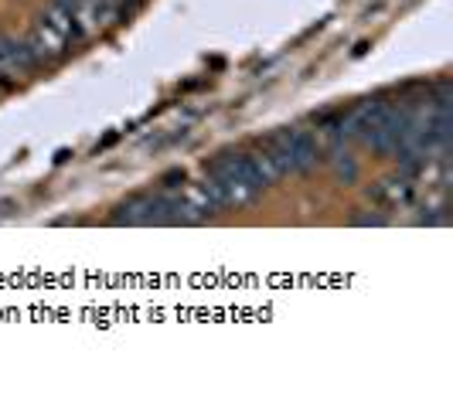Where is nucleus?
<instances>
[{"label":"nucleus","instance_id":"2","mask_svg":"<svg viewBox=\"0 0 453 398\" xmlns=\"http://www.w3.org/2000/svg\"><path fill=\"white\" fill-rule=\"evenodd\" d=\"M113 225H174V191H140L134 198L119 201L113 211Z\"/></svg>","mask_w":453,"mask_h":398},{"label":"nucleus","instance_id":"1","mask_svg":"<svg viewBox=\"0 0 453 398\" xmlns=\"http://www.w3.org/2000/svg\"><path fill=\"white\" fill-rule=\"evenodd\" d=\"M202 184L219 208H242V204H252V201L259 198V191H263V188L256 184V177H252L246 154H235V150H226V154L215 157V160L208 164V171H204Z\"/></svg>","mask_w":453,"mask_h":398},{"label":"nucleus","instance_id":"4","mask_svg":"<svg viewBox=\"0 0 453 398\" xmlns=\"http://www.w3.org/2000/svg\"><path fill=\"white\" fill-rule=\"evenodd\" d=\"M27 44V51H31V58H35V65H55V62H62L68 51H72V38H65L58 27H51L38 18V24L31 27V34L24 38Z\"/></svg>","mask_w":453,"mask_h":398},{"label":"nucleus","instance_id":"3","mask_svg":"<svg viewBox=\"0 0 453 398\" xmlns=\"http://www.w3.org/2000/svg\"><path fill=\"white\" fill-rule=\"evenodd\" d=\"M270 143L280 150V157L287 160V171L290 174H307L314 171L320 160V147L314 140V133L300 130V126H280L270 136Z\"/></svg>","mask_w":453,"mask_h":398},{"label":"nucleus","instance_id":"9","mask_svg":"<svg viewBox=\"0 0 453 398\" xmlns=\"http://www.w3.org/2000/svg\"><path fill=\"white\" fill-rule=\"evenodd\" d=\"M42 21L51 24V27H58L65 38H72V44L82 42V38H79V31H75V24H72V18H68V14L62 11V7H58V4H55V0H51L45 11H42Z\"/></svg>","mask_w":453,"mask_h":398},{"label":"nucleus","instance_id":"8","mask_svg":"<svg viewBox=\"0 0 453 398\" xmlns=\"http://www.w3.org/2000/svg\"><path fill=\"white\" fill-rule=\"evenodd\" d=\"M327 160H331V171H334V177H338V180H344V184H351V180L358 177V160L351 157V150H348L344 143H334Z\"/></svg>","mask_w":453,"mask_h":398},{"label":"nucleus","instance_id":"10","mask_svg":"<svg viewBox=\"0 0 453 398\" xmlns=\"http://www.w3.org/2000/svg\"><path fill=\"white\" fill-rule=\"evenodd\" d=\"M351 225H358V228H368V225H372V228H382V225H388V218L382 211H375V215H355Z\"/></svg>","mask_w":453,"mask_h":398},{"label":"nucleus","instance_id":"11","mask_svg":"<svg viewBox=\"0 0 453 398\" xmlns=\"http://www.w3.org/2000/svg\"><path fill=\"white\" fill-rule=\"evenodd\" d=\"M4 88H7V82H4V79H0V92H4Z\"/></svg>","mask_w":453,"mask_h":398},{"label":"nucleus","instance_id":"5","mask_svg":"<svg viewBox=\"0 0 453 398\" xmlns=\"http://www.w3.org/2000/svg\"><path fill=\"white\" fill-rule=\"evenodd\" d=\"M35 68L38 65H35L27 44L18 42V38H11V34H0V79H4L7 86L27 79Z\"/></svg>","mask_w":453,"mask_h":398},{"label":"nucleus","instance_id":"6","mask_svg":"<svg viewBox=\"0 0 453 398\" xmlns=\"http://www.w3.org/2000/svg\"><path fill=\"white\" fill-rule=\"evenodd\" d=\"M246 160H250V171H252L256 184H259L263 191L273 188L280 177L290 174V171H287V160L280 157V150L273 147L270 140H266V143H256L252 150H246Z\"/></svg>","mask_w":453,"mask_h":398},{"label":"nucleus","instance_id":"7","mask_svg":"<svg viewBox=\"0 0 453 398\" xmlns=\"http://www.w3.org/2000/svg\"><path fill=\"white\" fill-rule=\"evenodd\" d=\"M412 195H416V184H412L409 174L386 177V180H379L368 191V198L375 201V204H382V208H406L409 201H412Z\"/></svg>","mask_w":453,"mask_h":398}]
</instances>
